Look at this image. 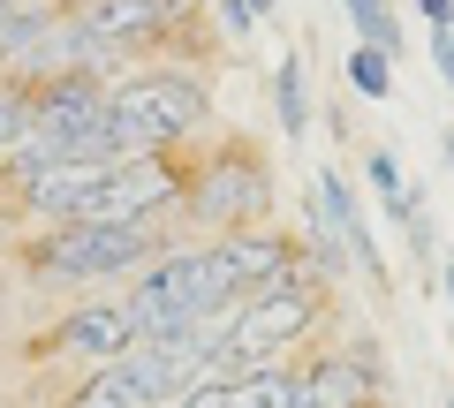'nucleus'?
Segmentation results:
<instances>
[{
  "instance_id": "1",
  "label": "nucleus",
  "mask_w": 454,
  "mask_h": 408,
  "mask_svg": "<svg viewBox=\"0 0 454 408\" xmlns=\"http://www.w3.org/2000/svg\"><path fill=\"white\" fill-rule=\"evenodd\" d=\"M205 121H212V91H205V76H190V68H145V76H121L106 91V129L121 136L129 159L190 144Z\"/></svg>"
},
{
  "instance_id": "2",
  "label": "nucleus",
  "mask_w": 454,
  "mask_h": 408,
  "mask_svg": "<svg viewBox=\"0 0 454 408\" xmlns=\"http://www.w3.org/2000/svg\"><path fill=\"white\" fill-rule=\"evenodd\" d=\"M197 378H205V348L197 341H145V348H129V356L98 363V371L68 393V408H167V401H182Z\"/></svg>"
},
{
  "instance_id": "3",
  "label": "nucleus",
  "mask_w": 454,
  "mask_h": 408,
  "mask_svg": "<svg viewBox=\"0 0 454 408\" xmlns=\"http://www.w3.org/2000/svg\"><path fill=\"white\" fill-rule=\"evenodd\" d=\"M160 258H167L160 219H83V227H53V242L38 250L53 280H129Z\"/></svg>"
},
{
  "instance_id": "4",
  "label": "nucleus",
  "mask_w": 454,
  "mask_h": 408,
  "mask_svg": "<svg viewBox=\"0 0 454 408\" xmlns=\"http://www.w3.org/2000/svg\"><path fill=\"white\" fill-rule=\"evenodd\" d=\"M265 159L258 151H243V144H227L220 159H205L190 174V189H182V212L197 219V227H212V235H243L250 219L265 212Z\"/></svg>"
},
{
  "instance_id": "5",
  "label": "nucleus",
  "mask_w": 454,
  "mask_h": 408,
  "mask_svg": "<svg viewBox=\"0 0 454 408\" xmlns=\"http://www.w3.org/2000/svg\"><path fill=\"white\" fill-rule=\"evenodd\" d=\"M68 16L83 23V38H98L106 53L137 61V53H152L182 16H190V0H76Z\"/></svg>"
},
{
  "instance_id": "6",
  "label": "nucleus",
  "mask_w": 454,
  "mask_h": 408,
  "mask_svg": "<svg viewBox=\"0 0 454 408\" xmlns=\"http://www.w3.org/2000/svg\"><path fill=\"white\" fill-rule=\"evenodd\" d=\"M121 159H53V166H38V174H23L16 189H23V204L31 212H46V219H61V227H76L83 212H91V196L106 189V174Z\"/></svg>"
},
{
  "instance_id": "7",
  "label": "nucleus",
  "mask_w": 454,
  "mask_h": 408,
  "mask_svg": "<svg viewBox=\"0 0 454 408\" xmlns=\"http://www.w3.org/2000/svg\"><path fill=\"white\" fill-rule=\"evenodd\" d=\"M53 348H61V356H83V363L98 371V363H114V356H129V348H145V326H137L129 295H121V303L68 311V318H61V333H53Z\"/></svg>"
},
{
  "instance_id": "8",
  "label": "nucleus",
  "mask_w": 454,
  "mask_h": 408,
  "mask_svg": "<svg viewBox=\"0 0 454 408\" xmlns=\"http://www.w3.org/2000/svg\"><path fill=\"white\" fill-rule=\"evenodd\" d=\"M310 204H318V219L340 235L348 265L379 273V242H372V227H364V212H356V196H348V181H340V174H318V181H310Z\"/></svg>"
},
{
  "instance_id": "9",
  "label": "nucleus",
  "mask_w": 454,
  "mask_h": 408,
  "mask_svg": "<svg viewBox=\"0 0 454 408\" xmlns=\"http://www.w3.org/2000/svg\"><path fill=\"white\" fill-rule=\"evenodd\" d=\"M372 363L364 356H325L303 371V408H372Z\"/></svg>"
},
{
  "instance_id": "10",
  "label": "nucleus",
  "mask_w": 454,
  "mask_h": 408,
  "mask_svg": "<svg viewBox=\"0 0 454 408\" xmlns=\"http://www.w3.org/2000/svg\"><path fill=\"white\" fill-rule=\"evenodd\" d=\"M235 408H303V371H288V363L250 371L243 386H235Z\"/></svg>"
},
{
  "instance_id": "11",
  "label": "nucleus",
  "mask_w": 454,
  "mask_h": 408,
  "mask_svg": "<svg viewBox=\"0 0 454 408\" xmlns=\"http://www.w3.org/2000/svg\"><path fill=\"white\" fill-rule=\"evenodd\" d=\"M273 106H280V129L303 136L310 129V83H303V53H280L273 68Z\"/></svg>"
},
{
  "instance_id": "12",
  "label": "nucleus",
  "mask_w": 454,
  "mask_h": 408,
  "mask_svg": "<svg viewBox=\"0 0 454 408\" xmlns=\"http://www.w3.org/2000/svg\"><path fill=\"white\" fill-rule=\"evenodd\" d=\"M364 174H372V189H379V204H387L394 219H424V204H417V189L402 181V166H394V151H364Z\"/></svg>"
},
{
  "instance_id": "13",
  "label": "nucleus",
  "mask_w": 454,
  "mask_h": 408,
  "mask_svg": "<svg viewBox=\"0 0 454 408\" xmlns=\"http://www.w3.org/2000/svg\"><path fill=\"white\" fill-rule=\"evenodd\" d=\"M348 23H356V46H379V53H402V23H394V0H340Z\"/></svg>"
},
{
  "instance_id": "14",
  "label": "nucleus",
  "mask_w": 454,
  "mask_h": 408,
  "mask_svg": "<svg viewBox=\"0 0 454 408\" xmlns=\"http://www.w3.org/2000/svg\"><path fill=\"white\" fill-rule=\"evenodd\" d=\"M348 91L387 98V91H394V53H379V46H348Z\"/></svg>"
},
{
  "instance_id": "15",
  "label": "nucleus",
  "mask_w": 454,
  "mask_h": 408,
  "mask_svg": "<svg viewBox=\"0 0 454 408\" xmlns=\"http://www.w3.org/2000/svg\"><path fill=\"white\" fill-rule=\"evenodd\" d=\"M31 106H38L31 83H0V151H16L31 136Z\"/></svg>"
},
{
  "instance_id": "16",
  "label": "nucleus",
  "mask_w": 454,
  "mask_h": 408,
  "mask_svg": "<svg viewBox=\"0 0 454 408\" xmlns=\"http://www.w3.org/2000/svg\"><path fill=\"white\" fill-rule=\"evenodd\" d=\"M265 8H273V0H220V23H227V38H250Z\"/></svg>"
},
{
  "instance_id": "17",
  "label": "nucleus",
  "mask_w": 454,
  "mask_h": 408,
  "mask_svg": "<svg viewBox=\"0 0 454 408\" xmlns=\"http://www.w3.org/2000/svg\"><path fill=\"white\" fill-rule=\"evenodd\" d=\"M167 408H235V386H220V378H197L182 401H167Z\"/></svg>"
},
{
  "instance_id": "18",
  "label": "nucleus",
  "mask_w": 454,
  "mask_h": 408,
  "mask_svg": "<svg viewBox=\"0 0 454 408\" xmlns=\"http://www.w3.org/2000/svg\"><path fill=\"white\" fill-rule=\"evenodd\" d=\"M23 16H31V0H0V53L16 46V31H23Z\"/></svg>"
},
{
  "instance_id": "19",
  "label": "nucleus",
  "mask_w": 454,
  "mask_h": 408,
  "mask_svg": "<svg viewBox=\"0 0 454 408\" xmlns=\"http://www.w3.org/2000/svg\"><path fill=\"white\" fill-rule=\"evenodd\" d=\"M424 8V23H432V31H454V0H417Z\"/></svg>"
},
{
  "instance_id": "20",
  "label": "nucleus",
  "mask_w": 454,
  "mask_h": 408,
  "mask_svg": "<svg viewBox=\"0 0 454 408\" xmlns=\"http://www.w3.org/2000/svg\"><path fill=\"white\" fill-rule=\"evenodd\" d=\"M432 61H439V76L454 83V31H439V38H432Z\"/></svg>"
},
{
  "instance_id": "21",
  "label": "nucleus",
  "mask_w": 454,
  "mask_h": 408,
  "mask_svg": "<svg viewBox=\"0 0 454 408\" xmlns=\"http://www.w3.org/2000/svg\"><path fill=\"white\" fill-rule=\"evenodd\" d=\"M439 280H447V303H454V265H447V273H439Z\"/></svg>"
},
{
  "instance_id": "22",
  "label": "nucleus",
  "mask_w": 454,
  "mask_h": 408,
  "mask_svg": "<svg viewBox=\"0 0 454 408\" xmlns=\"http://www.w3.org/2000/svg\"><path fill=\"white\" fill-rule=\"evenodd\" d=\"M447 166H454V129H447Z\"/></svg>"
},
{
  "instance_id": "23",
  "label": "nucleus",
  "mask_w": 454,
  "mask_h": 408,
  "mask_svg": "<svg viewBox=\"0 0 454 408\" xmlns=\"http://www.w3.org/2000/svg\"><path fill=\"white\" fill-rule=\"evenodd\" d=\"M447 408H454V393H447Z\"/></svg>"
}]
</instances>
